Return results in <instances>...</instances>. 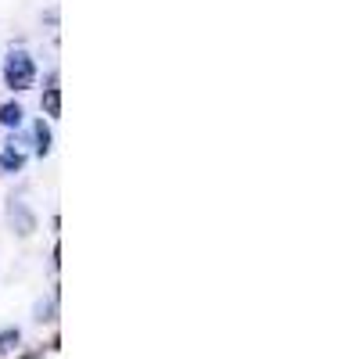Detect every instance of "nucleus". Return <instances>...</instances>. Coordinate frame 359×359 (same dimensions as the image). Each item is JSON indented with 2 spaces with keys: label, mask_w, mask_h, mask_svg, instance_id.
I'll list each match as a JSON object with an SVG mask.
<instances>
[{
  "label": "nucleus",
  "mask_w": 359,
  "mask_h": 359,
  "mask_svg": "<svg viewBox=\"0 0 359 359\" xmlns=\"http://www.w3.org/2000/svg\"><path fill=\"white\" fill-rule=\"evenodd\" d=\"M36 79V65H33V57H29L25 50H11L4 57V83L11 90H29Z\"/></svg>",
  "instance_id": "f257e3e1"
},
{
  "label": "nucleus",
  "mask_w": 359,
  "mask_h": 359,
  "mask_svg": "<svg viewBox=\"0 0 359 359\" xmlns=\"http://www.w3.org/2000/svg\"><path fill=\"white\" fill-rule=\"evenodd\" d=\"M8 219H11V226H15L22 237L36 230V219H33V212L25 208V201H22V198H11V201H8Z\"/></svg>",
  "instance_id": "f03ea898"
},
{
  "label": "nucleus",
  "mask_w": 359,
  "mask_h": 359,
  "mask_svg": "<svg viewBox=\"0 0 359 359\" xmlns=\"http://www.w3.org/2000/svg\"><path fill=\"white\" fill-rule=\"evenodd\" d=\"M22 165H25V155L18 151L15 144L0 147V172H22Z\"/></svg>",
  "instance_id": "7ed1b4c3"
},
{
  "label": "nucleus",
  "mask_w": 359,
  "mask_h": 359,
  "mask_svg": "<svg viewBox=\"0 0 359 359\" xmlns=\"http://www.w3.org/2000/svg\"><path fill=\"white\" fill-rule=\"evenodd\" d=\"M43 111L47 115H62V90H57L54 83L47 86V94H43Z\"/></svg>",
  "instance_id": "20e7f679"
},
{
  "label": "nucleus",
  "mask_w": 359,
  "mask_h": 359,
  "mask_svg": "<svg viewBox=\"0 0 359 359\" xmlns=\"http://www.w3.org/2000/svg\"><path fill=\"white\" fill-rule=\"evenodd\" d=\"M0 126H22V108L18 104H0Z\"/></svg>",
  "instance_id": "39448f33"
},
{
  "label": "nucleus",
  "mask_w": 359,
  "mask_h": 359,
  "mask_svg": "<svg viewBox=\"0 0 359 359\" xmlns=\"http://www.w3.org/2000/svg\"><path fill=\"white\" fill-rule=\"evenodd\" d=\"M33 137H36V151H40V155H47V151H50V130H47L43 118L33 126Z\"/></svg>",
  "instance_id": "423d86ee"
},
{
  "label": "nucleus",
  "mask_w": 359,
  "mask_h": 359,
  "mask_svg": "<svg viewBox=\"0 0 359 359\" xmlns=\"http://www.w3.org/2000/svg\"><path fill=\"white\" fill-rule=\"evenodd\" d=\"M18 331H15V327H4V331H0V355H4V352H11L15 345H18Z\"/></svg>",
  "instance_id": "0eeeda50"
}]
</instances>
